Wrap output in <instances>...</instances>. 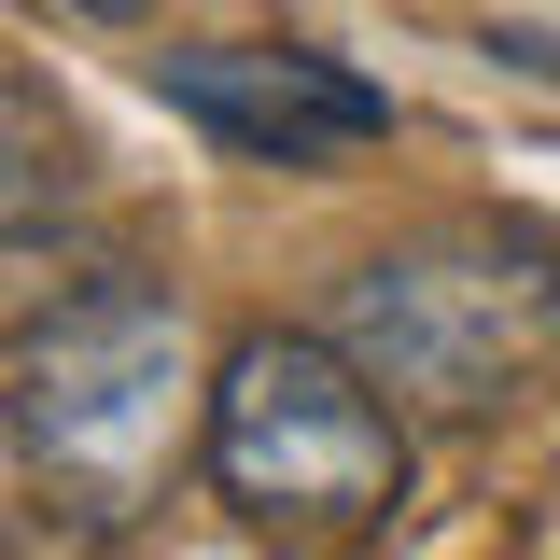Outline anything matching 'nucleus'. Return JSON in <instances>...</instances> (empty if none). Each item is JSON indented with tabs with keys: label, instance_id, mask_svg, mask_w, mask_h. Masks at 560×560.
Masks as SVG:
<instances>
[{
	"label": "nucleus",
	"instance_id": "nucleus-1",
	"mask_svg": "<svg viewBox=\"0 0 560 560\" xmlns=\"http://www.w3.org/2000/svg\"><path fill=\"white\" fill-rule=\"evenodd\" d=\"M0 434H14V477L57 504V533H140L168 504V477L210 448V364L183 294L127 267L70 280L14 337Z\"/></svg>",
	"mask_w": 560,
	"mask_h": 560
},
{
	"label": "nucleus",
	"instance_id": "nucleus-2",
	"mask_svg": "<svg viewBox=\"0 0 560 560\" xmlns=\"http://www.w3.org/2000/svg\"><path fill=\"white\" fill-rule=\"evenodd\" d=\"M210 504L267 547H350L393 533L407 504V407L350 364V337L323 323H253L210 364V448H197Z\"/></svg>",
	"mask_w": 560,
	"mask_h": 560
},
{
	"label": "nucleus",
	"instance_id": "nucleus-3",
	"mask_svg": "<svg viewBox=\"0 0 560 560\" xmlns=\"http://www.w3.org/2000/svg\"><path fill=\"white\" fill-rule=\"evenodd\" d=\"M547 267H560V238H533V224L407 238V253L337 280V337L407 420H490L560 364V280Z\"/></svg>",
	"mask_w": 560,
	"mask_h": 560
},
{
	"label": "nucleus",
	"instance_id": "nucleus-4",
	"mask_svg": "<svg viewBox=\"0 0 560 560\" xmlns=\"http://www.w3.org/2000/svg\"><path fill=\"white\" fill-rule=\"evenodd\" d=\"M154 98L197 140H224L238 168H337L364 140H393V84H364L323 43H168Z\"/></svg>",
	"mask_w": 560,
	"mask_h": 560
},
{
	"label": "nucleus",
	"instance_id": "nucleus-5",
	"mask_svg": "<svg viewBox=\"0 0 560 560\" xmlns=\"http://www.w3.org/2000/svg\"><path fill=\"white\" fill-rule=\"evenodd\" d=\"M70 197H84V154H70V113L28 98L0 70V267H70Z\"/></svg>",
	"mask_w": 560,
	"mask_h": 560
},
{
	"label": "nucleus",
	"instance_id": "nucleus-6",
	"mask_svg": "<svg viewBox=\"0 0 560 560\" xmlns=\"http://www.w3.org/2000/svg\"><path fill=\"white\" fill-rule=\"evenodd\" d=\"M490 57L518 70V84H560V28H518V14H490Z\"/></svg>",
	"mask_w": 560,
	"mask_h": 560
},
{
	"label": "nucleus",
	"instance_id": "nucleus-7",
	"mask_svg": "<svg viewBox=\"0 0 560 560\" xmlns=\"http://www.w3.org/2000/svg\"><path fill=\"white\" fill-rule=\"evenodd\" d=\"M70 14H98V28H113V14H140V0H70Z\"/></svg>",
	"mask_w": 560,
	"mask_h": 560
}]
</instances>
